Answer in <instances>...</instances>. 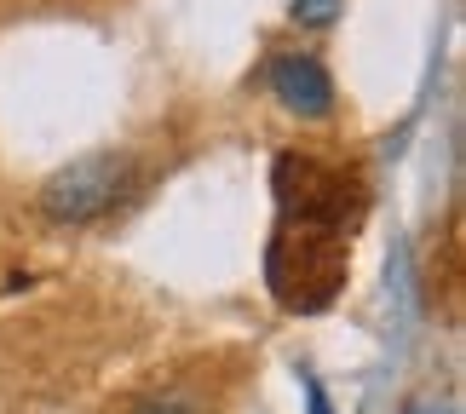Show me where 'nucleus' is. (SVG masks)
<instances>
[{"label": "nucleus", "instance_id": "nucleus-4", "mask_svg": "<svg viewBox=\"0 0 466 414\" xmlns=\"http://www.w3.org/2000/svg\"><path fill=\"white\" fill-rule=\"evenodd\" d=\"M133 414H202V409H196L185 391H150V398L138 403Z\"/></svg>", "mask_w": 466, "mask_h": 414}, {"label": "nucleus", "instance_id": "nucleus-6", "mask_svg": "<svg viewBox=\"0 0 466 414\" xmlns=\"http://www.w3.org/2000/svg\"><path fill=\"white\" fill-rule=\"evenodd\" d=\"M306 414H334V409H329V398H322V386H317V380H306Z\"/></svg>", "mask_w": 466, "mask_h": 414}, {"label": "nucleus", "instance_id": "nucleus-3", "mask_svg": "<svg viewBox=\"0 0 466 414\" xmlns=\"http://www.w3.org/2000/svg\"><path fill=\"white\" fill-rule=\"evenodd\" d=\"M265 86L277 93V104L289 116H306V121H322L334 110V81L311 52H277L265 64Z\"/></svg>", "mask_w": 466, "mask_h": 414}, {"label": "nucleus", "instance_id": "nucleus-1", "mask_svg": "<svg viewBox=\"0 0 466 414\" xmlns=\"http://www.w3.org/2000/svg\"><path fill=\"white\" fill-rule=\"evenodd\" d=\"M277 196H282V230L271 242V271L299 259V282L282 294L289 311H322L334 288L346 282V230L357 225V202L346 196V178L322 173L317 156H277Z\"/></svg>", "mask_w": 466, "mask_h": 414}, {"label": "nucleus", "instance_id": "nucleus-2", "mask_svg": "<svg viewBox=\"0 0 466 414\" xmlns=\"http://www.w3.org/2000/svg\"><path fill=\"white\" fill-rule=\"evenodd\" d=\"M127 190H133L127 156H81V161H69V167H58L46 178L41 207L58 225H86V219H104L110 207H121Z\"/></svg>", "mask_w": 466, "mask_h": 414}, {"label": "nucleus", "instance_id": "nucleus-5", "mask_svg": "<svg viewBox=\"0 0 466 414\" xmlns=\"http://www.w3.org/2000/svg\"><path fill=\"white\" fill-rule=\"evenodd\" d=\"M294 17L306 29H329L334 17H339V0H294Z\"/></svg>", "mask_w": 466, "mask_h": 414}, {"label": "nucleus", "instance_id": "nucleus-7", "mask_svg": "<svg viewBox=\"0 0 466 414\" xmlns=\"http://www.w3.org/2000/svg\"><path fill=\"white\" fill-rule=\"evenodd\" d=\"M409 414H450V409H409Z\"/></svg>", "mask_w": 466, "mask_h": 414}]
</instances>
